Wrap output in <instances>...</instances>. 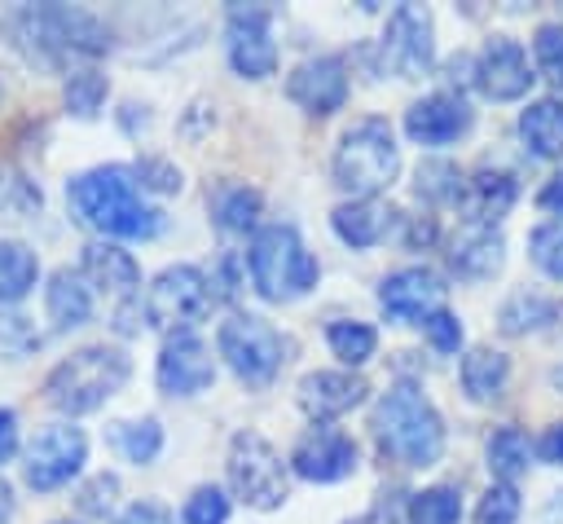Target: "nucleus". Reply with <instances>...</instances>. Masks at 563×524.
Masks as SVG:
<instances>
[{"label":"nucleus","instance_id":"e433bc0d","mask_svg":"<svg viewBox=\"0 0 563 524\" xmlns=\"http://www.w3.org/2000/svg\"><path fill=\"white\" fill-rule=\"evenodd\" d=\"M519 520V493L515 484H493L475 511V524H515Z\"/></svg>","mask_w":563,"mask_h":524},{"label":"nucleus","instance_id":"dca6fc26","mask_svg":"<svg viewBox=\"0 0 563 524\" xmlns=\"http://www.w3.org/2000/svg\"><path fill=\"white\" fill-rule=\"evenodd\" d=\"M475 84H479L484 97H493V101H515V97H523L528 84H532V70H528L523 48H519L515 40H506V35H493V40L484 44L479 62H475Z\"/></svg>","mask_w":563,"mask_h":524},{"label":"nucleus","instance_id":"a878e982","mask_svg":"<svg viewBox=\"0 0 563 524\" xmlns=\"http://www.w3.org/2000/svg\"><path fill=\"white\" fill-rule=\"evenodd\" d=\"M506 374H510V361L493 348H471L462 357V387L475 396V401H488L506 387Z\"/></svg>","mask_w":563,"mask_h":524},{"label":"nucleus","instance_id":"b1692460","mask_svg":"<svg viewBox=\"0 0 563 524\" xmlns=\"http://www.w3.org/2000/svg\"><path fill=\"white\" fill-rule=\"evenodd\" d=\"M84 273H88L92 286H101V291H132V286L141 282L136 260H132L128 251L110 247V242H92V247H84Z\"/></svg>","mask_w":563,"mask_h":524},{"label":"nucleus","instance_id":"49530a36","mask_svg":"<svg viewBox=\"0 0 563 524\" xmlns=\"http://www.w3.org/2000/svg\"><path fill=\"white\" fill-rule=\"evenodd\" d=\"M18 449V418L13 410H0V462H9Z\"/></svg>","mask_w":563,"mask_h":524},{"label":"nucleus","instance_id":"37998d69","mask_svg":"<svg viewBox=\"0 0 563 524\" xmlns=\"http://www.w3.org/2000/svg\"><path fill=\"white\" fill-rule=\"evenodd\" d=\"M136 176H141L150 189H163V194H176V189H180V172L167 167V163H158V159H145V163L136 167Z\"/></svg>","mask_w":563,"mask_h":524},{"label":"nucleus","instance_id":"c85d7f7f","mask_svg":"<svg viewBox=\"0 0 563 524\" xmlns=\"http://www.w3.org/2000/svg\"><path fill=\"white\" fill-rule=\"evenodd\" d=\"M488 467L493 476H501V484H515L528 471V436L519 427H501L488 440Z\"/></svg>","mask_w":563,"mask_h":524},{"label":"nucleus","instance_id":"f704fd0d","mask_svg":"<svg viewBox=\"0 0 563 524\" xmlns=\"http://www.w3.org/2000/svg\"><path fill=\"white\" fill-rule=\"evenodd\" d=\"M101 101H106V79L97 70H79V75L66 79V106L79 119H92L101 110Z\"/></svg>","mask_w":563,"mask_h":524},{"label":"nucleus","instance_id":"aec40b11","mask_svg":"<svg viewBox=\"0 0 563 524\" xmlns=\"http://www.w3.org/2000/svg\"><path fill=\"white\" fill-rule=\"evenodd\" d=\"M365 379H356V374H343V370H317V374H303V383H299V405L317 418V423H325V418H339V414H347L352 405H361L365 401Z\"/></svg>","mask_w":563,"mask_h":524},{"label":"nucleus","instance_id":"f03ea898","mask_svg":"<svg viewBox=\"0 0 563 524\" xmlns=\"http://www.w3.org/2000/svg\"><path fill=\"white\" fill-rule=\"evenodd\" d=\"M374 436H378L383 454H391L400 467H431L444 449V423H440L435 405L409 383L391 387L378 401Z\"/></svg>","mask_w":563,"mask_h":524},{"label":"nucleus","instance_id":"c03bdc74","mask_svg":"<svg viewBox=\"0 0 563 524\" xmlns=\"http://www.w3.org/2000/svg\"><path fill=\"white\" fill-rule=\"evenodd\" d=\"M119 524H172V511L163 506V502H132L123 515H119Z\"/></svg>","mask_w":563,"mask_h":524},{"label":"nucleus","instance_id":"473e14b6","mask_svg":"<svg viewBox=\"0 0 563 524\" xmlns=\"http://www.w3.org/2000/svg\"><path fill=\"white\" fill-rule=\"evenodd\" d=\"M330 348H334V357L339 361H347V365H361V361H369L374 357V343H378V335L365 326V321H330Z\"/></svg>","mask_w":563,"mask_h":524},{"label":"nucleus","instance_id":"9b49d317","mask_svg":"<svg viewBox=\"0 0 563 524\" xmlns=\"http://www.w3.org/2000/svg\"><path fill=\"white\" fill-rule=\"evenodd\" d=\"M431 13L422 4H400L391 18H387V35H383V62L405 75V79H418L427 75L431 66Z\"/></svg>","mask_w":563,"mask_h":524},{"label":"nucleus","instance_id":"09e8293b","mask_svg":"<svg viewBox=\"0 0 563 524\" xmlns=\"http://www.w3.org/2000/svg\"><path fill=\"white\" fill-rule=\"evenodd\" d=\"M9 515H13V489H9V480L0 476V524H9Z\"/></svg>","mask_w":563,"mask_h":524},{"label":"nucleus","instance_id":"cd10ccee","mask_svg":"<svg viewBox=\"0 0 563 524\" xmlns=\"http://www.w3.org/2000/svg\"><path fill=\"white\" fill-rule=\"evenodd\" d=\"M216 225L224 233H246L255 220H260V194L246 189V185H224L216 189Z\"/></svg>","mask_w":563,"mask_h":524},{"label":"nucleus","instance_id":"423d86ee","mask_svg":"<svg viewBox=\"0 0 563 524\" xmlns=\"http://www.w3.org/2000/svg\"><path fill=\"white\" fill-rule=\"evenodd\" d=\"M229 484L246 506L273 511L286 502V462L264 436L238 432L229 445Z\"/></svg>","mask_w":563,"mask_h":524},{"label":"nucleus","instance_id":"603ef678","mask_svg":"<svg viewBox=\"0 0 563 524\" xmlns=\"http://www.w3.org/2000/svg\"><path fill=\"white\" fill-rule=\"evenodd\" d=\"M559 383H563V374H559Z\"/></svg>","mask_w":563,"mask_h":524},{"label":"nucleus","instance_id":"c9c22d12","mask_svg":"<svg viewBox=\"0 0 563 524\" xmlns=\"http://www.w3.org/2000/svg\"><path fill=\"white\" fill-rule=\"evenodd\" d=\"M528 251H532V260H537V269H541L545 277L563 282V225H541V229L532 233Z\"/></svg>","mask_w":563,"mask_h":524},{"label":"nucleus","instance_id":"f3484780","mask_svg":"<svg viewBox=\"0 0 563 524\" xmlns=\"http://www.w3.org/2000/svg\"><path fill=\"white\" fill-rule=\"evenodd\" d=\"M440 299H444V286L431 269H400L378 291L383 313L396 317V321H427L440 308Z\"/></svg>","mask_w":563,"mask_h":524},{"label":"nucleus","instance_id":"6e6552de","mask_svg":"<svg viewBox=\"0 0 563 524\" xmlns=\"http://www.w3.org/2000/svg\"><path fill=\"white\" fill-rule=\"evenodd\" d=\"M282 352L286 343L264 317H229L220 326V357L246 383H268L282 370Z\"/></svg>","mask_w":563,"mask_h":524},{"label":"nucleus","instance_id":"c756f323","mask_svg":"<svg viewBox=\"0 0 563 524\" xmlns=\"http://www.w3.org/2000/svg\"><path fill=\"white\" fill-rule=\"evenodd\" d=\"M554 313H559V308H554L545 295H528V291H519V295H510V299L501 304V317H497V326H501L506 335H523V330H537V326H545Z\"/></svg>","mask_w":563,"mask_h":524},{"label":"nucleus","instance_id":"f257e3e1","mask_svg":"<svg viewBox=\"0 0 563 524\" xmlns=\"http://www.w3.org/2000/svg\"><path fill=\"white\" fill-rule=\"evenodd\" d=\"M66 198L75 216L101 233H114V238L158 233V211L136 194V181L128 167H92L66 185Z\"/></svg>","mask_w":563,"mask_h":524},{"label":"nucleus","instance_id":"58836bf2","mask_svg":"<svg viewBox=\"0 0 563 524\" xmlns=\"http://www.w3.org/2000/svg\"><path fill=\"white\" fill-rule=\"evenodd\" d=\"M537 62H541V70L554 79V84H563V22H545V26H537Z\"/></svg>","mask_w":563,"mask_h":524},{"label":"nucleus","instance_id":"f8f14e48","mask_svg":"<svg viewBox=\"0 0 563 524\" xmlns=\"http://www.w3.org/2000/svg\"><path fill=\"white\" fill-rule=\"evenodd\" d=\"M229 62L246 79L273 75L277 48L268 35V9H233L229 13Z\"/></svg>","mask_w":563,"mask_h":524},{"label":"nucleus","instance_id":"20e7f679","mask_svg":"<svg viewBox=\"0 0 563 524\" xmlns=\"http://www.w3.org/2000/svg\"><path fill=\"white\" fill-rule=\"evenodd\" d=\"M396 167H400V150L383 119H361L356 128L343 132V141L334 150V181L356 198L387 189Z\"/></svg>","mask_w":563,"mask_h":524},{"label":"nucleus","instance_id":"bb28decb","mask_svg":"<svg viewBox=\"0 0 563 524\" xmlns=\"http://www.w3.org/2000/svg\"><path fill=\"white\" fill-rule=\"evenodd\" d=\"M35 273H40V264H35L31 247H22V242H0V304L22 299V295L35 286Z\"/></svg>","mask_w":563,"mask_h":524},{"label":"nucleus","instance_id":"3c124183","mask_svg":"<svg viewBox=\"0 0 563 524\" xmlns=\"http://www.w3.org/2000/svg\"><path fill=\"white\" fill-rule=\"evenodd\" d=\"M356 524H391V511H374V515H365V520H356Z\"/></svg>","mask_w":563,"mask_h":524},{"label":"nucleus","instance_id":"9d476101","mask_svg":"<svg viewBox=\"0 0 563 524\" xmlns=\"http://www.w3.org/2000/svg\"><path fill=\"white\" fill-rule=\"evenodd\" d=\"M84 454H88V440H84L79 427H66V423L44 427L26 445V484L31 489H57V484H66L79 471Z\"/></svg>","mask_w":563,"mask_h":524},{"label":"nucleus","instance_id":"0eeeda50","mask_svg":"<svg viewBox=\"0 0 563 524\" xmlns=\"http://www.w3.org/2000/svg\"><path fill=\"white\" fill-rule=\"evenodd\" d=\"M18 26H26L31 44L48 48V53H106L110 35L106 26L84 13V9H66V4H40V9H22Z\"/></svg>","mask_w":563,"mask_h":524},{"label":"nucleus","instance_id":"8fccbe9b","mask_svg":"<svg viewBox=\"0 0 563 524\" xmlns=\"http://www.w3.org/2000/svg\"><path fill=\"white\" fill-rule=\"evenodd\" d=\"M431 233H435V225H431V220H422V225H413V229H409V242H427Z\"/></svg>","mask_w":563,"mask_h":524},{"label":"nucleus","instance_id":"ddd939ff","mask_svg":"<svg viewBox=\"0 0 563 524\" xmlns=\"http://www.w3.org/2000/svg\"><path fill=\"white\" fill-rule=\"evenodd\" d=\"M216 379V365H211V352L198 335H172L158 352V387L172 392V396H194L202 387H211Z\"/></svg>","mask_w":563,"mask_h":524},{"label":"nucleus","instance_id":"4468645a","mask_svg":"<svg viewBox=\"0 0 563 524\" xmlns=\"http://www.w3.org/2000/svg\"><path fill=\"white\" fill-rule=\"evenodd\" d=\"M290 101H299L308 114H330L347 97V66L343 57H308L286 79Z\"/></svg>","mask_w":563,"mask_h":524},{"label":"nucleus","instance_id":"de8ad7c7","mask_svg":"<svg viewBox=\"0 0 563 524\" xmlns=\"http://www.w3.org/2000/svg\"><path fill=\"white\" fill-rule=\"evenodd\" d=\"M541 207H550V211H563V172L545 181V189H541Z\"/></svg>","mask_w":563,"mask_h":524},{"label":"nucleus","instance_id":"2f4dec72","mask_svg":"<svg viewBox=\"0 0 563 524\" xmlns=\"http://www.w3.org/2000/svg\"><path fill=\"white\" fill-rule=\"evenodd\" d=\"M457 520H462V493L453 484H435V489L413 493L409 524H457Z\"/></svg>","mask_w":563,"mask_h":524},{"label":"nucleus","instance_id":"2eb2a0df","mask_svg":"<svg viewBox=\"0 0 563 524\" xmlns=\"http://www.w3.org/2000/svg\"><path fill=\"white\" fill-rule=\"evenodd\" d=\"M295 471L303 480H317V484H330V480H343L356 471V445L352 436H343L339 427H312L299 445H295Z\"/></svg>","mask_w":563,"mask_h":524},{"label":"nucleus","instance_id":"a18cd8bd","mask_svg":"<svg viewBox=\"0 0 563 524\" xmlns=\"http://www.w3.org/2000/svg\"><path fill=\"white\" fill-rule=\"evenodd\" d=\"M537 454H541V462H550V467H563V423H554L541 440H537Z\"/></svg>","mask_w":563,"mask_h":524},{"label":"nucleus","instance_id":"39448f33","mask_svg":"<svg viewBox=\"0 0 563 524\" xmlns=\"http://www.w3.org/2000/svg\"><path fill=\"white\" fill-rule=\"evenodd\" d=\"M251 277L264 299H295L317 282V260L290 225H268L251 242Z\"/></svg>","mask_w":563,"mask_h":524},{"label":"nucleus","instance_id":"4c0bfd02","mask_svg":"<svg viewBox=\"0 0 563 524\" xmlns=\"http://www.w3.org/2000/svg\"><path fill=\"white\" fill-rule=\"evenodd\" d=\"M224 515H229V502L216 484L194 489V498L185 502V524H224Z\"/></svg>","mask_w":563,"mask_h":524},{"label":"nucleus","instance_id":"1a4fd4ad","mask_svg":"<svg viewBox=\"0 0 563 524\" xmlns=\"http://www.w3.org/2000/svg\"><path fill=\"white\" fill-rule=\"evenodd\" d=\"M211 308V286L207 277L194 269V264H176V269H163L145 295V317L163 330H176V326H194L202 321Z\"/></svg>","mask_w":563,"mask_h":524},{"label":"nucleus","instance_id":"7ed1b4c3","mask_svg":"<svg viewBox=\"0 0 563 524\" xmlns=\"http://www.w3.org/2000/svg\"><path fill=\"white\" fill-rule=\"evenodd\" d=\"M128 370L132 365H128V357L119 348L92 343V348H79L75 357H66L48 374L44 396L62 414H88V410H97L106 396H114L128 383Z\"/></svg>","mask_w":563,"mask_h":524},{"label":"nucleus","instance_id":"393cba45","mask_svg":"<svg viewBox=\"0 0 563 524\" xmlns=\"http://www.w3.org/2000/svg\"><path fill=\"white\" fill-rule=\"evenodd\" d=\"M44 299H48V317H53L62 330L84 326L88 313H92V295H88L84 277L70 273V269H57V273L48 277V295H44Z\"/></svg>","mask_w":563,"mask_h":524},{"label":"nucleus","instance_id":"72a5a7b5","mask_svg":"<svg viewBox=\"0 0 563 524\" xmlns=\"http://www.w3.org/2000/svg\"><path fill=\"white\" fill-rule=\"evenodd\" d=\"M418 198H431V203H444V198H457V167L449 159H427L418 167V181H413Z\"/></svg>","mask_w":563,"mask_h":524},{"label":"nucleus","instance_id":"4be33fe9","mask_svg":"<svg viewBox=\"0 0 563 524\" xmlns=\"http://www.w3.org/2000/svg\"><path fill=\"white\" fill-rule=\"evenodd\" d=\"M519 137L537 159H559L563 154V101L541 97L519 114Z\"/></svg>","mask_w":563,"mask_h":524},{"label":"nucleus","instance_id":"6ab92c4d","mask_svg":"<svg viewBox=\"0 0 563 524\" xmlns=\"http://www.w3.org/2000/svg\"><path fill=\"white\" fill-rule=\"evenodd\" d=\"M515 176L510 172H493V167H479L475 176H466L462 181V189H457V207H462V216L471 220V225H479V229H493L510 207H515Z\"/></svg>","mask_w":563,"mask_h":524},{"label":"nucleus","instance_id":"5701e85b","mask_svg":"<svg viewBox=\"0 0 563 524\" xmlns=\"http://www.w3.org/2000/svg\"><path fill=\"white\" fill-rule=\"evenodd\" d=\"M330 220H334V233H339L343 242H352V247H374V242L387 233L391 211H387L383 203H374V198H356V203L334 207Z\"/></svg>","mask_w":563,"mask_h":524},{"label":"nucleus","instance_id":"a19ab883","mask_svg":"<svg viewBox=\"0 0 563 524\" xmlns=\"http://www.w3.org/2000/svg\"><path fill=\"white\" fill-rule=\"evenodd\" d=\"M422 330H427V339H431L440 352H457V343H462V321H457L453 313H444V308H435V313L422 321Z\"/></svg>","mask_w":563,"mask_h":524},{"label":"nucleus","instance_id":"ea45409f","mask_svg":"<svg viewBox=\"0 0 563 524\" xmlns=\"http://www.w3.org/2000/svg\"><path fill=\"white\" fill-rule=\"evenodd\" d=\"M35 343H40V335L26 326V317H18V313L0 317V352H4V357H22V352L35 348Z\"/></svg>","mask_w":563,"mask_h":524},{"label":"nucleus","instance_id":"79ce46f5","mask_svg":"<svg viewBox=\"0 0 563 524\" xmlns=\"http://www.w3.org/2000/svg\"><path fill=\"white\" fill-rule=\"evenodd\" d=\"M114 489H119V480H114V476H97V480L84 489L79 506H84L88 515H106V511L114 506Z\"/></svg>","mask_w":563,"mask_h":524},{"label":"nucleus","instance_id":"412c9836","mask_svg":"<svg viewBox=\"0 0 563 524\" xmlns=\"http://www.w3.org/2000/svg\"><path fill=\"white\" fill-rule=\"evenodd\" d=\"M501 260H506V242H501V233L479 229V225H471L466 233H457L453 247H449V264H453V273H457V277H471V282L493 277V273L501 269Z\"/></svg>","mask_w":563,"mask_h":524},{"label":"nucleus","instance_id":"7c9ffc66","mask_svg":"<svg viewBox=\"0 0 563 524\" xmlns=\"http://www.w3.org/2000/svg\"><path fill=\"white\" fill-rule=\"evenodd\" d=\"M110 440H114V449H119L128 462H150V458L163 449V427H158L154 418L114 423V427H110Z\"/></svg>","mask_w":563,"mask_h":524},{"label":"nucleus","instance_id":"a211bd4d","mask_svg":"<svg viewBox=\"0 0 563 524\" xmlns=\"http://www.w3.org/2000/svg\"><path fill=\"white\" fill-rule=\"evenodd\" d=\"M471 128V110L462 97H449V92H435V97H422L409 106L405 114V132L422 145H449L453 137H462Z\"/></svg>","mask_w":563,"mask_h":524}]
</instances>
